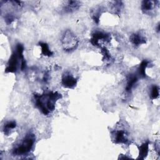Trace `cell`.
I'll return each mask as SVG.
<instances>
[{
  "label": "cell",
  "mask_w": 160,
  "mask_h": 160,
  "mask_svg": "<svg viewBox=\"0 0 160 160\" xmlns=\"http://www.w3.org/2000/svg\"><path fill=\"white\" fill-rule=\"evenodd\" d=\"M61 42L64 50L71 51L76 49L78 46L79 40L72 31L68 29L62 36Z\"/></svg>",
  "instance_id": "1"
},
{
  "label": "cell",
  "mask_w": 160,
  "mask_h": 160,
  "mask_svg": "<svg viewBox=\"0 0 160 160\" xmlns=\"http://www.w3.org/2000/svg\"><path fill=\"white\" fill-rule=\"evenodd\" d=\"M34 142L33 134H28L24 138L22 143L13 150V154L16 156L22 155L28 152L32 148Z\"/></svg>",
  "instance_id": "2"
},
{
  "label": "cell",
  "mask_w": 160,
  "mask_h": 160,
  "mask_svg": "<svg viewBox=\"0 0 160 160\" xmlns=\"http://www.w3.org/2000/svg\"><path fill=\"white\" fill-rule=\"evenodd\" d=\"M110 39H111V36H109V34L104 33L102 32L97 31L92 35L90 41L93 46H99V40H102L104 41H109Z\"/></svg>",
  "instance_id": "3"
},
{
  "label": "cell",
  "mask_w": 160,
  "mask_h": 160,
  "mask_svg": "<svg viewBox=\"0 0 160 160\" xmlns=\"http://www.w3.org/2000/svg\"><path fill=\"white\" fill-rule=\"evenodd\" d=\"M18 56L16 52H13L8 63V66L5 69V72H15L17 70V66H18Z\"/></svg>",
  "instance_id": "4"
},
{
  "label": "cell",
  "mask_w": 160,
  "mask_h": 160,
  "mask_svg": "<svg viewBox=\"0 0 160 160\" xmlns=\"http://www.w3.org/2000/svg\"><path fill=\"white\" fill-rule=\"evenodd\" d=\"M62 85L66 88H73L77 84V80L69 74H65L61 79Z\"/></svg>",
  "instance_id": "5"
},
{
  "label": "cell",
  "mask_w": 160,
  "mask_h": 160,
  "mask_svg": "<svg viewBox=\"0 0 160 160\" xmlns=\"http://www.w3.org/2000/svg\"><path fill=\"white\" fill-rule=\"evenodd\" d=\"M129 39L131 43L136 46L145 44L146 42V39L139 33H134L131 34Z\"/></svg>",
  "instance_id": "6"
},
{
  "label": "cell",
  "mask_w": 160,
  "mask_h": 160,
  "mask_svg": "<svg viewBox=\"0 0 160 160\" xmlns=\"http://www.w3.org/2000/svg\"><path fill=\"white\" fill-rule=\"evenodd\" d=\"M23 52H24V47L21 44H18L16 46V53L18 54V58L21 61V69L22 71L24 70L26 67V61L24 58L23 55Z\"/></svg>",
  "instance_id": "7"
},
{
  "label": "cell",
  "mask_w": 160,
  "mask_h": 160,
  "mask_svg": "<svg viewBox=\"0 0 160 160\" xmlns=\"http://www.w3.org/2000/svg\"><path fill=\"white\" fill-rule=\"evenodd\" d=\"M114 142L118 144H126L128 141L126 134L124 131L119 130L114 134Z\"/></svg>",
  "instance_id": "8"
},
{
  "label": "cell",
  "mask_w": 160,
  "mask_h": 160,
  "mask_svg": "<svg viewBox=\"0 0 160 160\" xmlns=\"http://www.w3.org/2000/svg\"><path fill=\"white\" fill-rule=\"evenodd\" d=\"M149 151V142H145L142 144L139 148L138 159H144L148 155Z\"/></svg>",
  "instance_id": "9"
},
{
  "label": "cell",
  "mask_w": 160,
  "mask_h": 160,
  "mask_svg": "<svg viewBox=\"0 0 160 160\" xmlns=\"http://www.w3.org/2000/svg\"><path fill=\"white\" fill-rule=\"evenodd\" d=\"M80 2L77 1H69L64 8V11L66 12H73L79 9Z\"/></svg>",
  "instance_id": "10"
},
{
  "label": "cell",
  "mask_w": 160,
  "mask_h": 160,
  "mask_svg": "<svg viewBox=\"0 0 160 160\" xmlns=\"http://www.w3.org/2000/svg\"><path fill=\"white\" fill-rule=\"evenodd\" d=\"M148 64H149V61H148L147 60H143L139 64V66L138 68V74L141 78H146V74L145 71H146V69Z\"/></svg>",
  "instance_id": "11"
},
{
  "label": "cell",
  "mask_w": 160,
  "mask_h": 160,
  "mask_svg": "<svg viewBox=\"0 0 160 160\" xmlns=\"http://www.w3.org/2000/svg\"><path fill=\"white\" fill-rule=\"evenodd\" d=\"M138 81V77L135 75H130L128 79V82L126 87V91L127 92H130L134 85Z\"/></svg>",
  "instance_id": "12"
},
{
  "label": "cell",
  "mask_w": 160,
  "mask_h": 160,
  "mask_svg": "<svg viewBox=\"0 0 160 160\" xmlns=\"http://www.w3.org/2000/svg\"><path fill=\"white\" fill-rule=\"evenodd\" d=\"M39 44L41 47V52L44 56L49 57V56H51L53 54L52 52L49 48V46H48V44H46L45 42H40L39 43Z\"/></svg>",
  "instance_id": "13"
},
{
  "label": "cell",
  "mask_w": 160,
  "mask_h": 160,
  "mask_svg": "<svg viewBox=\"0 0 160 160\" xmlns=\"http://www.w3.org/2000/svg\"><path fill=\"white\" fill-rule=\"evenodd\" d=\"M154 2L152 1H143L141 3V9L144 12H147L152 9Z\"/></svg>",
  "instance_id": "14"
},
{
  "label": "cell",
  "mask_w": 160,
  "mask_h": 160,
  "mask_svg": "<svg viewBox=\"0 0 160 160\" xmlns=\"http://www.w3.org/2000/svg\"><path fill=\"white\" fill-rule=\"evenodd\" d=\"M16 126V123L15 121L8 122V123H6L4 125V134H8L9 133V131H11V129H12L15 128Z\"/></svg>",
  "instance_id": "15"
},
{
  "label": "cell",
  "mask_w": 160,
  "mask_h": 160,
  "mask_svg": "<svg viewBox=\"0 0 160 160\" xmlns=\"http://www.w3.org/2000/svg\"><path fill=\"white\" fill-rule=\"evenodd\" d=\"M159 88L156 85H153L151 87V94H150L151 98L152 99H156L159 96Z\"/></svg>",
  "instance_id": "16"
},
{
  "label": "cell",
  "mask_w": 160,
  "mask_h": 160,
  "mask_svg": "<svg viewBox=\"0 0 160 160\" xmlns=\"http://www.w3.org/2000/svg\"><path fill=\"white\" fill-rule=\"evenodd\" d=\"M101 52L104 57V59H105L106 60H109L111 58V56L108 49L105 47H101Z\"/></svg>",
  "instance_id": "17"
},
{
  "label": "cell",
  "mask_w": 160,
  "mask_h": 160,
  "mask_svg": "<svg viewBox=\"0 0 160 160\" xmlns=\"http://www.w3.org/2000/svg\"><path fill=\"white\" fill-rule=\"evenodd\" d=\"M5 20H6V22L8 24H11L12 22V21H13V20H14V17L12 15H11V14L7 15L6 16Z\"/></svg>",
  "instance_id": "18"
},
{
  "label": "cell",
  "mask_w": 160,
  "mask_h": 160,
  "mask_svg": "<svg viewBox=\"0 0 160 160\" xmlns=\"http://www.w3.org/2000/svg\"><path fill=\"white\" fill-rule=\"evenodd\" d=\"M157 31L159 32V24H158V28H157Z\"/></svg>",
  "instance_id": "19"
}]
</instances>
